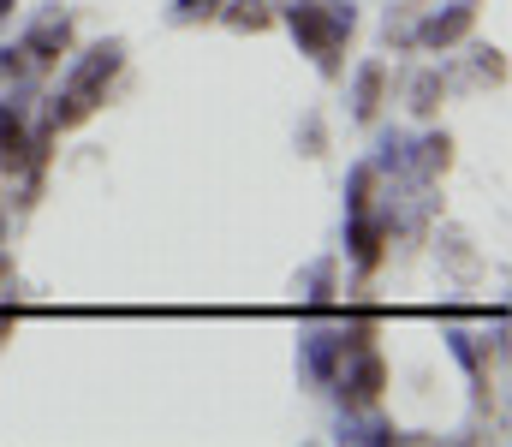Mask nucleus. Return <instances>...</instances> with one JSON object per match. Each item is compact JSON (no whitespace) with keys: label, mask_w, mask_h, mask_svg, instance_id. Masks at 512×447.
Returning a JSON list of instances; mask_svg holds the SVG:
<instances>
[{"label":"nucleus","mask_w":512,"mask_h":447,"mask_svg":"<svg viewBox=\"0 0 512 447\" xmlns=\"http://www.w3.org/2000/svg\"><path fill=\"white\" fill-rule=\"evenodd\" d=\"M328 149V126H322V114H304V126H298V155H322Z\"/></svg>","instance_id":"obj_23"},{"label":"nucleus","mask_w":512,"mask_h":447,"mask_svg":"<svg viewBox=\"0 0 512 447\" xmlns=\"http://www.w3.org/2000/svg\"><path fill=\"white\" fill-rule=\"evenodd\" d=\"M447 352L465 364V376L477 382V400L489 406V352H483V340H477V334H465V328H447Z\"/></svg>","instance_id":"obj_13"},{"label":"nucleus","mask_w":512,"mask_h":447,"mask_svg":"<svg viewBox=\"0 0 512 447\" xmlns=\"http://www.w3.org/2000/svg\"><path fill=\"white\" fill-rule=\"evenodd\" d=\"M0 84L12 90V84H36V66H30V54H24V42H6L0 48Z\"/></svg>","instance_id":"obj_21"},{"label":"nucleus","mask_w":512,"mask_h":447,"mask_svg":"<svg viewBox=\"0 0 512 447\" xmlns=\"http://www.w3.org/2000/svg\"><path fill=\"white\" fill-rule=\"evenodd\" d=\"M471 30H477V6L471 0H459V6H423V18L411 24V48H423V54H453L459 42H471Z\"/></svg>","instance_id":"obj_8"},{"label":"nucleus","mask_w":512,"mask_h":447,"mask_svg":"<svg viewBox=\"0 0 512 447\" xmlns=\"http://www.w3.org/2000/svg\"><path fill=\"white\" fill-rule=\"evenodd\" d=\"M471 78H477V84H489V90H507V48L477 42V48H471Z\"/></svg>","instance_id":"obj_19"},{"label":"nucleus","mask_w":512,"mask_h":447,"mask_svg":"<svg viewBox=\"0 0 512 447\" xmlns=\"http://www.w3.org/2000/svg\"><path fill=\"white\" fill-rule=\"evenodd\" d=\"M215 12H221V0H173L167 6V24L191 30V24H215Z\"/></svg>","instance_id":"obj_22"},{"label":"nucleus","mask_w":512,"mask_h":447,"mask_svg":"<svg viewBox=\"0 0 512 447\" xmlns=\"http://www.w3.org/2000/svg\"><path fill=\"white\" fill-rule=\"evenodd\" d=\"M393 233H399V215H393V203H382V197H376L364 215H346V257H352V269H358L364 281L387 263Z\"/></svg>","instance_id":"obj_5"},{"label":"nucleus","mask_w":512,"mask_h":447,"mask_svg":"<svg viewBox=\"0 0 512 447\" xmlns=\"http://www.w3.org/2000/svg\"><path fill=\"white\" fill-rule=\"evenodd\" d=\"M376 191H382V173H376L370 161H358V167L346 173V215H364V209L376 203Z\"/></svg>","instance_id":"obj_20"},{"label":"nucleus","mask_w":512,"mask_h":447,"mask_svg":"<svg viewBox=\"0 0 512 447\" xmlns=\"http://www.w3.org/2000/svg\"><path fill=\"white\" fill-rule=\"evenodd\" d=\"M423 6H429V0H387V24H382L387 54H393V48H411V24L423 18Z\"/></svg>","instance_id":"obj_17"},{"label":"nucleus","mask_w":512,"mask_h":447,"mask_svg":"<svg viewBox=\"0 0 512 447\" xmlns=\"http://www.w3.org/2000/svg\"><path fill=\"white\" fill-rule=\"evenodd\" d=\"M376 328H382L376 310H346L340 328H304L298 334V382L316 388V394H328V382L340 376V364L376 346Z\"/></svg>","instance_id":"obj_3"},{"label":"nucleus","mask_w":512,"mask_h":447,"mask_svg":"<svg viewBox=\"0 0 512 447\" xmlns=\"http://www.w3.org/2000/svg\"><path fill=\"white\" fill-rule=\"evenodd\" d=\"M435 251H441V263H447L459 281H477V275H483V257L471 251V233H459V227H441Z\"/></svg>","instance_id":"obj_16"},{"label":"nucleus","mask_w":512,"mask_h":447,"mask_svg":"<svg viewBox=\"0 0 512 447\" xmlns=\"http://www.w3.org/2000/svg\"><path fill=\"white\" fill-rule=\"evenodd\" d=\"M471 6H477V0H471Z\"/></svg>","instance_id":"obj_28"},{"label":"nucleus","mask_w":512,"mask_h":447,"mask_svg":"<svg viewBox=\"0 0 512 447\" xmlns=\"http://www.w3.org/2000/svg\"><path fill=\"white\" fill-rule=\"evenodd\" d=\"M30 126H36V120H30V96H24V84H12V90L0 96V173H6V179H24V197H18L24 209L42 197V179H48V173L36 167Z\"/></svg>","instance_id":"obj_4"},{"label":"nucleus","mask_w":512,"mask_h":447,"mask_svg":"<svg viewBox=\"0 0 512 447\" xmlns=\"http://www.w3.org/2000/svg\"><path fill=\"white\" fill-rule=\"evenodd\" d=\"M382 388H387V358L376 346L358 352V358H346L340 376L328 382V394H334L340 412H370V406H382Z\"/></svg>","instance_id":"obj_6"},{"label":"nucleus","mask_w":512,"mask_h":447,"mask_svg":"<svg viewBox=\"0 0 512 447\" xmlns=\"http://www.w3.org/2000/svg\"><path fill=\"white\" fill-rule=\"evenodd\" d=\"M12 12H18V0H0V30L12 24Z\"/></svg>","instance_id":"obj_26"},{"label":"nucleus","mask_w":512,"mask_h":447,"mask_svg":"<svg viewBox=\"0 0 512 447\" xmlns=\"http://www.w3.org/2000/svg\"><path fill=\"white\" fill-rule=\"evenodd\" d=\"M298 293H304V310H328V304L340 298V263H334V257L310 263V269L298 275Z\"/></svg>","instance_id":"obj_15"},{"label":"nucleus","mask_w":512,"mask_h":447,"mask_svg":"<svg viewBox=\"0 0 512 447\" xmlns=\"http://www.w3.org/2000/svg\"><path fill=\"white\" fill-rule=\"evenodd\" d=\"M227 30H239V36H268L280 18H274V6L268 0H221V12H215Z\"/></svg>","instance_id":"obj_14"},{"label":"nucleus","mask_w":512,"mask_h":447,"mask_svg":"<svg viewBox=\"0 0 512 447\" xmlns=\"http://www.w3.org/2000/svg\"><path fill=\"white\" fill-rule=\"evenodd\" d=\"M382 102H387V60H364L352 72V120L358 126H376Z\"/></svg>","instance_id":"obj_11"},{"label":"nucleus","mask_w":512,"mask_h":447,"mask_svg":"<svg viewBox=\"0 0 512 447\" xmlns=\"http://www.w3.org/2000/svg\"><path fill=\"white\" fill-rule=\"evenodd\" d=\"M0 239H6V209H0Z\"/></svg>","instance_id":"obj_27"},{"label":"nucleus","mask_w":512,"mask_h":447,"mask_svg":"<svg viewBox=\"0 0 512 447\" xmlns=\"http://www.w3.org/2000/svg\"><path fill=\"white\" fill-rule=\"evenodd\" d=\"M72 42H78L72 12H66V6H42V12L30 18V30H24V54H30V66H36V78L54 72V66L72 54Z\"/></svg>","instance_id":"obj_7"},{"label":"nucleus","mask_w":512,"mask_h":447,"mask_svg":"<svg viewBox=\"0 0 512 447\" xmlns=\"http://www.w3.org/2000/svg\"><path fill=\"white\" fill-rule=\"evenodd\" d=\"M280 24L292 30L298 54L316 60L322 78H340L346 72V42L358 30V6L352 0H298V6L280 12Z\"/></svg>","instance_id":"obj_2"},{"label":"nucleus","mask_w":512,"mask_h":447,"mask_svg":"<svg viewBox=\"0 0 512 447\" xmlns=\"http://www.w3.org/2000/svg\"><path fill=\"white\" fill-rule=\"evenodd\" d=\"M334 442H358V447H399V442H423V436H405V430H393L387 418H376V406L370 412H340V436Z\"/></svg>","instance_id":"obj_9"},{"label":"nucleus","mask_w":512,"mask_h":447,"mask_svg":"<svg viewBox=\"0 0 512 447\" xmlns=\"http://www.w3.org/2000/svg\"><path fill=\"white\" fill-rule=\"evenodd\" d=\"M370 167H376L382 179L411 173V138H405V132H382V138H376V155H370Z\"/></svg>","instance_id":"obj_18"},{"label":"nucleus","mask_w":512,"mask_h":447,"mask_svg":"<svg viewBox=\"0 0 512 447\" xmlns=\"http://www.w3.org/2000/svg\"><path fill=\"white\" fill-rule=\"evenodd\" d=\"M12 287V251H0V293Z\"/></svg>","instance_id":"obj_25"},{"label":"nucleus","mask_w":512,"mask_h":447,"mask_svg":"<svg viewBox=\"0 0 512 447\" xmlns=\"http://www.w3.org/2000/svg\"><path fill=\"white\" fill-rule=\"evenodd\" d=\"M120 72H126V42H120V36L90 42L84 54H72V66H66L60 90L48 96L42 120H48V126H60V132H78L84 120H96V108L108 102V90H114V78H120Z\"/></svg>","instance_id":"obj_1"},{"label":"nucleus","mask_w":512,"mask_h":447,"mask_svg":"<svg viewBox=\"0 0 512 447\" xmlns=\"http://www.w3.org/2000/svg\"><path fill=\"white\" fill-rule=\"evenodd\" d=\"M18 316H24V310H18V304H6V310H0V346H6V340H12V328H18Z\"/></svg>","instance_id":"obj_24"},{"label":"nucleus","mask_w":512,"mask_h":447,"mask_svg":"<svg viewBox=\"0 0 512 447\" xmlns=\"http://www.w3.org/2000/svg\"><path fill=\"white\" fill-rule=\"evenodd\" d=\"M453 132H423V138H411V173H417V179H429V185H435V179H447V173H453Z\"/></svg>","instance_id":"obj_12"},{"label":"nucleus","mask_w":512,"mask_h":447,"mask_svg":"<svg viewBox=\"0 0 512 447\" xmlns=\"http://www.w3.org/2000/svg\"><path fill=\"white\" fill-rule=\"evenodd\" d=\"M447 90H453V72H447V66H423V72L405 78V108H411L417 120H435L441 102H447Z\"/></svg>","instance_id":"obj_10"}]
</instances>
